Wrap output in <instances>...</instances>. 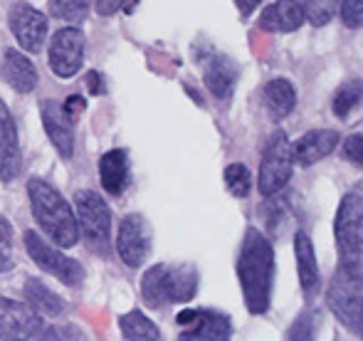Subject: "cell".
<instances>
[{
	"instance_id": "1",
	"label": "cell",
	"mask_w": 363,
	"mask_h": 341,
	"mask_svg": "<svg viewBox=\"0 0 363 341\" xmlns=\"http://www.w3.org/2000/svg\"><path fill=\"white\" fill-rule=\"evenodd\" d=\"M238 277L242 287L245 307L250 314H264L272 299V282H274V250L272 242L257 230L247 228L242 237L238 257Z\"/></svg>"
},
{
	"instance_id": "2",
	"label": "cell",
	"mask_w": 363,
	"mask_h": 341,
	"mask_svg": "<svg viewBox=\"0 0 363 341\" xmlns=\"http://www.w3.org/2000/svg\"><path fill=\"white\" fill-rule=\"evenodd\" d=\"M28 196L33 216L45 230V235H50V240L57 247H74L79 240V228H77V218L62 193L43 178H30Z\"/></svg>"
},
{
	"instance_id": "3",
	"label": "cell",
	"mask_w": 363,
	"mask_h": 341,
	"mask_svg": "<svg viewBox=\"0 0 363 341\" xmlns=\"http://www.w3.org/2000/svg\"><path fill=\"white\" fill-rule=\"evenodd\" d=\"M198 292V269L193 264H153L144 272L141 294L144 302L153 309L166 304L188 302Z\"/></svg>"
},
{
	"instance_id": "4",
	"label": "cell",
	"mask_w": 363,
	"mask_h": 341,
	"mask_svg": "<svg viewBox=\"0 0 363 341\" xmlns=\"http://www.w3.org/2000/svg\"><path fill=\"white\" fill-rule=\"evenodd\" d=\"M326 304L336 314L341 324L354 334L363 329V279H361V262H341L339 272L334 274L329 289H326Z\"/></svg>"
},
{
	"instance_id": "5",
	"label": "cell",
	"mask_w": 363,
	"mask_h": 341,
	"mask_svg": "<svg viewBox=\"0 0 363 341\" xmlns=\"http://www.w3.org/2000/svg\"><path fill=\"white\" fill-rule=\"evenodd\" d=\"M336 247H339L341 262H361L363 252V196L361 183H356L349 193L344 196L336 213L334 223Z\"/></svg>"
},
{
	"instance_id": "6",
	"label": "cell",
	"mask_w": 363,
	"mask_h": 341,
	"mask_svg": "<svg viewBox=\"0 0 363 341\" xmlns=\"http://www.w3.org/2000/svg\"><path fill=\"white\" fill-rule=\"evenodd\" d=\"M294 169V159H291V141L282 129H277L269 136L267 146H264L262 161H259V176L257 186L264 198H272L282 191L291 178Z\"/></svg>"
},
{
	"instance_id": "7",
	"label": "cell",
	"mask_w": 363,
	"mask_h": 341,
	"mask_svg": "<svg viewBox=\"0 0 363 341\" xmlns=\"http://www.w3.org/2000/svg\"><path fill=\"white\" fill-rule=\"evenodd\" d=\"M25 247H28L30 257L35 259V264H38L40 269L55 274V277L62 284H67V287H74V284H79L82 279H84V267H82L74 257H67L62 250L50 245L40 233H35V230L25 233Z\"/></svg>"
},
{
	"instance_id": "8",
	"label": "cell",
	"mask_w": 363,
	"mask_h": 341,
	"mask_svg": "<svg viewBox=\"0 0 363 341\" xmlns=\"http://www.w3.org/2000/svg\"><path fill=\"white\" fill-rule=\"evenodd\" d=\"M84 47L86 40L79 28L69 25V28L57 30L55 38L50 40V69L60 79L74 77L84 65Z\"/></svg>"
},
{
	"instance_id": "9",
	"label": "cell",
	"mask_w": 363,
	"mask_h": 341,
	"mask_svg": "<svg viewBox=\"0 0 363 341\" xmlns=\"http://www.w3.org/2000/svg\"><path fill=\"white\" fill-rule=\"evenodd\" d=\"M181 339L193 341H228L233 337V324L216 309H186L176 317Z\"/></svg>"
},
{
	"instance_id": "10",
	"label": "cell",
	"mask_w": 363,
	"mask_h": 341,
	"mask_svg": "<svg viewBox=\"0 0 363 341\" xmlns=\"http://www.w3.org/2000/svg\"><path fill=\"white\" fill-rule=\"evenodd\" d=\"M45 329L43 314L35 312L30 304L15 302V299L0 297V339H38Z\"/></svg>"
},
{
	"instance_id": "11",
	"label": "cell",
	"mask_w": 363,
	"mask_h": 341,
	"mask_svg": "<svg viewBox=\"0 0 363 341\" xmlns=\"http://www.w3.org/2000/svg\"><path fill=\"white\" fill-rule=\"evenodd\" d=\"M74 218L77 228L82 235H86V240L101 242L109 237L111 230V213L109 206L104 203V198L94 191H77L74 196Z\"/></svg>"
},
{
	"instance_id": "12",
	"label": "cell",
	"mask_w": 363,
	"mask_h": 341,
	"mask_svg": "<svg viewBox=\"0 0 363 341\" xmlns=\"http://www.w3.org/2000/svg\"><path fill=\"white\" fill-rule=\"evenodd\" d=\"M8 25L25 52L35 55L43 50L48 38V18L38 8L28 3H15L8 13Z\"/></svg>"
},
{
	"instance_id": "13",
	"label": "cell",
	"mask_w": 363,
	"mask_h": 341,
	"mask_svg": "<svg viewBox=\"0 0 363 341\" xmlns=\"http://www.w3.org/2000/svg\"><path fill=\"white\" fill-rule=\"evenodd\" d=\"M116 250L126 267H141L151 250V228L139 213H131L121 220L116 235Z\"/></svg>"
},
{
	"instance_id": "14",
	"label": "cell",
	"mask_w": 363,
	"mask_h": 341,
	"mask_svg": "<svg viewBox=\"0 0 363 341\" xmlns=\"http://www.w3.org/2000/svg\"><path fill=\"white\" fill-rule=\"evenodd\" d=\"M40 116H43V126L48 131L50 141L57 149L62 159H72L74 156V124L69 114L62 109L57 99H45L40 104Z\"/></svg>"
},
{
	"instance_id": "15",
	"label": "cell",
	"mask_w": 363,
	"mask_h": 341,
	"mask_svg": "<svg viewBox=\"0 0 363 341\" xmlns=\"http://www.w3.org/2000/svg\"><path fill=\"white\" fill-rule=\"evenodd\" d=\"M20 169L23 159H20L18 126L5 101H0V181H15Z\"/></svg>"
},
{
	"instance_id": "16",
	"label": "cell",
	"mask_w": 363,
	"mask_h": 341,
	"mask_svg": "<svg viewBox=\"0 0 363 341\" xmlns=\"http://www.w3.org/2000/svg\"><path fill=\"white\" fill-rule=\"evenodd\" d=\"M0 79L8 86H13L20 94H30L38 89V67L33 60L20 50H5L3 60H0Z\"/></svg>"
},
{
	"instance_id": "17",
	"label": "cell",
	"mask_w": 363,
	"mask_h": 341,
	"mask_svg": "<svg viewBox=\"0 0 363 341\" xmlns=\"http://www.w3.org/2000/svg\"><path fill=\"white\" fill-rule=\"evenodd\" d=\"M339 144V131L334 129H314L306 131L296 144H291V159L299 166H314L331 154Z\"/></svg>"
},
{
	"instance_id": "18",
	"label": "cell",
	"mask_w": 363,
	"mask_h": 341,
	"mask_svg": "<svg viewBox=\"0 0 363 341\" xmlns=\"http://www.w3.org/2000/svg\"><path fill=\"white\" fill-rule=\"evenodd\" d=\"M304 25V10L296 0H277L259 15V30L264 33H294Z\"/></svg>"
},
{
	"instance_id": "19",
	"label": "cell",
	"mask_w": 363,
	"mask_h": 341,
	"mask_svg": "<svg viewBox=\"0 0 363 341\" xmlns=\"http://www.w3.org/2000/svg\"><path fill=\"white\" fill-rule=\"evenodd\" d=\"M101 188L109 196H121L129 186V154L124 149H111L99 161Z\"/></svg>"
},
{
	"instance_id": "20",
	"label": "cell",
	"mask_w": 363,
	"mask_h": 341,
	"mask_svg": "<svg viewBox=\"0 0 363 341\" xmlns=\"http://www.w3.org/2000/svg\"><path fill=\"white\" fill-rule=\"evenodd\" d=\"M238 74H240V67L233 62L230 57L225 55H216L211 57V62L206 65V86L213 96L218 99H228L233 94L235 84H238Z\"/></svg>"
},
{
	"instance_id": "21",
	"label": "cell",
	"mask_w": 363,
	"mask_h": 341,
	"mask_svg": "<svg viewBox=\"0 0 363 341\" xmlns=\"http://www.w3.org/2000/svg\"><path fill=\"white\" fill-rule=\"evenodd\" d=\"M294 255H296V272H299L301 289L306 294H314L321 284V277L314 255V242H311V237L304 230H299L294 235Z\"/></svg>"
},
{
	"instance_id": "22",
	"label": "cell",
	"mask_w": 363,
	"mask_h": 341,
	"mask_svg": "<svg viewBox=\"0 0 363 341\" xmlns=\"http://www.w3.org/2000/svg\"><path fill=\"white\" fill-rule=\"evenodd\" d=\"M294 104H296V91L289 79L274 77L264 84V106L269 109L272 119H284L287 114H291Z\"/></svg>"
},
{
	"instance_id": "23",
	"label": "cell",
	"mask_w": 363,
	"mask_h": 341,
	"mask_svg": "<svg viewBox=\"0 0 363 341\" xmlns=\"http://www.w3.org/2000/svg\"><path fill=\"white\" fill-rule=\"evenodd\" d=\"M25 299L28 304L43 317H60L65 312V302L55 292H50L48 284H43L40 279L30 277L25 279Z\"/></svg>"
},
{
	"instance_id": "24",
	"label": "cell",
	"mask_w": 363,
	"mask_h": 341,
	"mask_svg": "<svg viewBox=\"0 0 363 341\" xmlns=\"http://www.w3.org/2000/svg\"><path fill=\"white\" fill-rule=\"evenodd\" d=\"M119 327H121L124 339H131V341H156V339H161L158 327L146 317V314H141L139 309L124 314V317L119 319Z\"/></svg>"
},
{
	"instance_id": "25",
	"label": "cell",
	"mask_w": 363,
	"mask_h": 341,
	"mask_svg": "<svg viewBox=\"0 0 363 341\" xmlns=\"http://www.w3.org/2000/svg\"><path fill=\"white\" fill-rule=\"evenodd\" d=\"M91 0H50V15L69 25H79L89 15Z\"/></svg>"
},
{
	"instance_id": "26",
	"label": "cell",
	"mask_w": 363,
	"mask_h": 341,
	"mask_svg": "<svg viewBox=\"0 0 363 341\" xmlns=\"http://www.w3.org/2000/svg\"><path fill=\"white\" fill-rule=\"evenodd\" d=\"M301 10H304V20H309L314 28H324L334 20L339 0H301Z\"/></svg>"
},
{
	"instance_id": "27",
	"label": "cell",
	"mask_w": 363,
	"mask_h": 341,
	"mask_svg": "<svg viewBox=\"0 0 363 341\" xmlns=\"http://www.w3.org/2000/svg\"><path fill=\"white\" fill-rule=\"evenodd\" d=\"M225 186L233 193L235 198H247L250 186H252V178H250V169L242 164H230L225 169Z\"/></svg>"
},
{
	"instance_id": "28",
	"label": "cell",
	"mask_w": 363,
	"mask_h": 341,
	"mask_svg": "<svg viewBox=\"0 0 363 341\" xmlns=\"http://www.w3.org/2000/svg\"><path fill=\"white\" fill-rule=\"evenodd\" d=\"M359 101H361V84L359 82H349L346 86H341V89L336 91L331 109H334V114L339 116V119H346V116L354 111V106L359 104Z\"/></svg>"
},
{
	"instance_id": "29",
	"label": "cell",
	"mask_w": 363,
	"mask_h": 341,
	"mask_svg": "<svg viewBox=\"0 0 363 341\" xmlns=\"http://www.w3.org/2000/svg\"><path fill=\"white\" fill-rule=\"evenodd\" d=\"M13 264V225L0 216V272H10Z\"/></svg>"
},
{
	"instance_id": "30",
	"label": "cell",
	"mask_w": 363,
	"mask_h": 341,
	"mask_svg": "<svg viewBox=\"0 0 363 341\" xmlns=\"http://www.w3.org/2000/svg\"><path fill=\"white\" fill-rule=\"evenodd\" d=\"M316 327H319V312H304L294 324H291L287 337L289 339H311L316 332Z\"/></svg>"
},
{
	"instance_id": "31",
	"label": "cell",
	"mask_w": 363,
	"mask_h": 341,
	"mask_svg": "<svg viewBox=\"0 0 363 341\" xmlns=\"http://www.w3.org/2000/svg\"><path fill=\"white\" fill-rule=\"evenodd\" d=\"M341 20L346 28L359 30L363 23V0H341Z\"/></svg>"
},
{
	"instance_id": "32",
	"label": "cell",
	"mask_w": 363,
	"mask_h": 341,
	"mask_svg": "<svg viewBox=\"0 0 363 341\" xmlns=\"http://www.w3.org/2000/svg\"><path fill=\"white\" fill-rule=\"evenodd\" d=\"M344 159H349L354 166L363 164V136L361 134H351L344 144Z\"/></svg>"
},
{
	"instance_id": "33",
	"label": "cell",
	"mask_w": 363,
	"mask_h": 341,
	"mask_svg": "<svg viewBox=\"0 0 363 341\" xmlns=\"http://www.w3.org/2000/svg\"><path fill=\"white\" fill-rule=\"evenodd\" d=\"M136 0H96V13L99 15H114L119 10H126L129 13L134 8Z\"/></svg>"
},
{
	"instance_id": "34",
	"label": "cell",
	"mask_w": 363,
	"mask_h": 341,
	"mask_svg": "<svg viewBox=\"0 0 363 341\" xmlns=\"http://www.w3.org/2000/svg\"><path fill=\"white\" fill-rule=\"evenodd\" d=\"M84 106H86V101H84V96H79V94H72L67 101L62 104V109L69 114V119H74L77 114H82L84 111Z\"/></svg>"
},
{
	"instance_id": "35",
	"label": "cell",
	"mask_w": 363,
	"mask_h": 341,
	"mask_svg": "<svg viewBox=\"0 0 363 341\" xmlns=\"http://www.w3.org/2000/svg\"><path fill=\"white\" fill-rule=\"evenodd\" d=\"M235 3H238V10H240V13H242V15H250L255 8H257L259 3H262V0H235Z\"/></svg>"
},
{
	"instance_id": "36",
	"label": "cell",
	"mask_w": 363,
	"mask_h": 341,
	"mask_svg": "<svg viewBox=\"0 0 363 341\" xmlns=\"http://www.w3.org/2000/svg\"><path fill=\"white\" fill-rule=\"evenodd\" d=\"M99 82H101V74L99 72H89V79H86V84L91 86V94H99Z\"/></svg>"
}]
</instances>
